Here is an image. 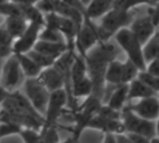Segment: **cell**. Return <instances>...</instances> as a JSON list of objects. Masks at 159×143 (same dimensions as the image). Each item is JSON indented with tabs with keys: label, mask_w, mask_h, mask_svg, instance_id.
<instances>
[{
	"label": "cell",
	"mask_w": 159,
	"mask_h": 143,
	"mask_svg": "<svg viewBox=\"0 0 159 143\" xmlns=\"http://www.w3.org/2000/svg\"><path fill=\"white\" fill-rule=\"evenodd\" d=\"M0 106L1 122L11 121L23 128H29L37 131L41 130L44 123V118L33 108L23 93L19 91L11 92Z\"/></svg>",
	"instance_id": "obj_1"
},
{
	"label": "cell",
	"mask_w": 159,
	"mask_h": 143,
	"mask_svg": "<svg viewBox=\"0 0 159 143\" xmlns=\"http://www.w3.org/2000/svg\"><path fill=\"white\" fill-rule=\"evenodd\" d=\"M118 53L119 51L114 45L104 42L99 43L98 46L91 49L84 57L88 77L93 83L92 96L101 99L102 102L106 88V69L109 63L114 60Z\"/></svg>",
	"instance_id": "obj_2"
},
{
	"label": "cell",
	"mask_w": 159,
	"mask_h": 143,
	"mask_svg": "<svg viewBox=\"0 0 159 143\" xmlns=\"http://www.w3.org/2000/svg\"><path fill=\"white\" fill-rule=\"evenodd\" d=\"M134 20V13L131 11H122L112 8L107 12L101 21L100 26H96V32L100 43L108 42L110 38L119 30L129 27Z\"/></svg>",
	"instance_id": "obj_3"
},
{
	"label": "cell",
	"mask_w": 159,
	"mask_h": 143,
	"mask_svg": "<svg viewBox=\"0 0 159 143\" xmlns=\"http://www.w3.org/2000/svg\"><path fill=\"white\" fill-rule=\"evenodd\" d=\"M102 104L103 102L101 99L91 95L87 96L86 100L81 106L77 107V109L72 111L74 125L71 129V136L74 139L80 142L83 132L87 129L88 123L98 114Z\"/></svg>",
	"instance_id": "obj_4"
},
{
	"label": "cell",
	"mask_w": 159,
	"mask_h": 143,
	"mask_svg": "<svg viewBox=\"0 0 159 143\" xmlns=\"http://www.w3.org/2000/svg\"><path fill=\"white\" fill-rule=\"evenodd\" d=\"M114 36L121 49L125 51L127 58L138 66L139 71H145L146 63L143 57L142 45L132 31L128 27H125L119 30Z\"/></svg>",
	"instance_id": "obj_5"
},
{
	"label": "cell",
	"mask_w": 159,
	"mask_h": 143,
	"mask_svg": "<svg viewBox=\"0 0 159 143\" xmlns=\"http://www.w3.org/2000/svg\"><path fill=\"white\" fill-rule=\"evenodd\" d=\"M121 121L125 127V133L142 135L150 139L156 136L155 121H149L137 115L126 105L121 110Z\"/></svg>",
	"instance_id": "obj_6"
},
{
	"label": "cell",
	"mask_w": 159,
	"mask_h": 143,
	"mask_svg": "<svg viewBox=\"0 0 159 143\" xmlns=\"http://www.w3.org/2000/svg\"><path fill=\"white\" fill-rule=\"evenodd\" d=\"M68 104V96L65 88H61L50 93L49 101L44 114V123L40 131L57 125L58 119L66 111L65 107Z\"/></svg>",
	"instance_id": "obj_7"
},
{
	"label": "cell",
	"mask_w": 159,
	"mask_h": 143,
	"mask_svg": "<svg viewBox=\"0 0 159 143\" xmlns=\"http://www.w3.org/2000/svg\"><path fill=\"white\" fill-rule=\"evenodd\" d=\"M33 108L44 118L50 92L44 87L38 78H27L24 83V93Z\"/></svg>",
	"instance_id": "obj_8"
},
{
	"label": "cell",
	"mask_w": 159,
	"mask_h": 143,
	"mask_svg": "<svg viewBox=\"0 0 159 143\" xmlns=\"http://www.w3.org/2000/svg\"><path fill=\"white\" fill-rule=\"evenodd\" d=\"M24 73L21 69L20 64L15 54L8 57V60L1 68L0 79H1V86L7 89L9 92L16 91V88L23 83Z\"/></svg>",
	"instance_id": "obj_9"
},
{
	"label": "cell",
	"mask_w": 159,
	"mask_h": 143,
	"mask_svg": "<svg viewBox=\"0 0 159 143\" xmlns=\"http://www.w3.org/2000/svg\"><path fill=\"white\" fill-rule=\"evenodd\" d=\"M84 25H82L76 37L77 48L82 57H85L86 53L94 48L98 42V38L96 32V26L90 22L89 19H84Z\"/></svg>",
	"instance_id": "obj_10"
},
{
	"label": "cell",
	"mask_w": 159,
	"mask_h": 143,
	"mask_svg": "<svg viewBox=\"0 0 159 143\" xmlns=\"http://www.w3.org/2000/svg\"><path fill=\"white\" fill-rule=\"evenodd\" d=\"M41 25L34 23L26 27L25 31L21 37H19L12 44V53L13 54H25L31 50H33L35 44L39 40V35Z\"/></svg>",
	"instance_id": "obj_11"
},
{
	"label": "cell",
	"mask_w": 159,
	"mask_h": 143,
	"mask_svg": "<svg viewBox=\"0 0 159 143\" xmlns=\"http://www.w3.org/2000/svg\"><path fill=\"white\" fill-rule=\"evenodd\" d=\"M126 107L137 115L149 120L156 121L159 118V97L150 96L139 99L137 103H129Z\"/></svg>",
	"instance_id": "obj_12"
},
{
	"label": "cell",
	"mask_w": 159,
	"mask_h": 143,
	"mask_svg": "<svg viewBox=\"0 0 159 143\" xmlns=\"http://www.w3.org/2000/svg\"><path fill=\"white\" fill-rule=\"evenodd\" d=\"M143 46L155 33V25L149 15L134 19L128 27Z\"/></svg>",
	"instance_id": "obj_13"
},
{
	"label": "cell",
	"mask_w": 159,
	"mask_h": 143,
	"mask_svg": "<svg viewBox=\"0 0 159 143\" xmlns=\"http://www.w3.org/2000/svg\"><path fill=\"white\" fill-rule=\"evenodd\" d=\"M87 129L98 130L104 134H124L125 127L121 120H112L104 118L97 114L88 123Z\"/></svg>",
	"instance_id": "obj_14"
},
{
	"label": "cell",
	"mask_w": 159,
	"mask_h": 143,
	"mask_svg": "<svg viewBox=\"0 0 159 143\" xmlns=\"http://www.w3.org/2000/svg\"><path fill=\"white\" fill-rule=\"evenodd\" d=\"M38 80L50 93L65 88V80L63 75L52 65L43 68L38 76Z\"/></svg>",
	"instance_id": "obj_15"
},
{
	"label": "cell",
	"mask_w": 159,
	"mask_h": 143,
	"mask_svg": "<svg viewBox=\"0 0 159 143\" xmlns=\"http://www.w3.org/2000/svg\"><path fill=\"white\" fill-rule=\"evenodd\" d=\"M123 63L114 59L111 61L108 65V67L106 69V73H105V83H106V87L111 86V89L109 92L107 97L109 96L110 93L117 86L123 84L122 80H123ZM106 97V99H107ZM105 99V101H106ZM104 101V102H105Z\"/></svg>",
	"instance_id": "obj_16"
},
{
	"label": "cell",
	"mask_w": 159,
	"mask_h": 143,
	"mask_svg": "<svg viewBox=\"0 0 159 143\" xmlns=\"http://www.w3.org/2000/svg\"><path fill=\"white\" fill-rule=\"evenodd\" d=\"M150 96H158V95L144 82L139 78L133 80L128 83L127 91V101L133 99H141Z\"/></svg>",
	"instance_id": "obj_17"
},
{
	"label": "cell",
	"mask_w": 159,
	"mask_h": 143,
	"mask_svg": "<svg viewBox=\"0 0 159 143\" xmlns=\"http://www.w3.org/2000/svg\"><path fill=\"white\" fill-rule=\"evenodd\" d=\"M127 91H128V84H121L115 87L106 99V105L110 108L121 111L123 108L125 106L127 101Z\"/></svg>",
	"instance_id": "obj_18"
},
{
	"label": "cell",
	"mask_w": 159,
	"mask_h": 143,
	"mask_svg": "<svg viewBox=\"0 0 159 143\" xmlns=\"http://www.w3.org/2000/svg\"><path fill=\"white\" fill-rule=\"evenodd\" d=\"M33 50L46 56L52 57L53 59H57L61 54H63L66 51H67L68 48L66 43H54V42L38 40Z\"/></svg>",
	"instance_id": "obj_19"
},
{
	"label": "cell",
	"mask_w": 159,
	"mask_h": 143,
	"mask_svg": "<svg viewBox=\"0 0 159 143\" xmlns=\"http://www.w3.org/2000/svg\"><path fill=\"white\" fill-rule=\"evenodd\" d=\"M114 0H92L86 7V19L103 17L113 8Z\"/></svg>",
	"instance_id": "obj_20"
},
{
	"label": "cell",
	"mask_w": 159,
	"mask_h": 143,
	"mask_svg": "<svg viewBox=\"0 0 159 143\" xmlns=\"http://www.w3.org/2000/svg\"><path fill=\"white\" fill-rule=\"evenodd\" d=\"M20 64L21 69L25 76L27 78H38L42 68L37 65L26 53L25 54H15Z\"/></svg>",
	"instance_id": "obj_21"
},
{
	"label": "cell",
	"mask_w": 159,
	"mask_h": 143,
	"mask_svg": "<svg viewBox=\"0 0 159 143\" xmlns=\"http://www.w3.org/2000/svg\"><path fill=\"white\" fill-rule=\"evenodd\" d=\"M143 57L146 63L149 64L150 62L159 59V34L155 32L154 35L142 46Z\"/></svg>",
	"instance_id": "obj_22"
},
{
	"label": "cell",
	"mask_w": 159,
	"mask_h": 143,
	"mask_svg": "<svg viewBox=\"0 0 159 143\" xmlns=\"http://www.w3.org/2000/svg\"><path fill=\"white\" fill-rule=\"evenodd\" d=\"M26 23L24 17H8L6 31L12 38H18L26 29Z\"/></svg>",
	"instance_id": "obj_23"
},
{
	"label": "cell",
	"mask_w": 159,
	"mask_h": 143,
	"mask_svg": "<svg viewBox=\"0 0 159 143\" xmlns=\"http://www.w3.org/2000/svg\"><path fill=\"white\" fill-rule=\"evenodd\" d=\"M92 93H93V83L88 76L71 86V95L74 99L83 96L87 97L91 96Z\"/></svg>",
	"instance_id": "obj_24"
},
{
	"label": "cell",
	"mask_w": 159,
	"mask_h": 143,
	"mask_svg": "<svg viewBox=\"0 0 159 143\" xmlns=\"http://www.w3.org/2000/svg\"><path fill=\"white\" fill-rule=\"evenodd\" d=\"M21 8L25 19H27L31 23L38 24L39 25H45V20L41 11L36 6L28 5V6H21Z\"/></svg>",
	"instance_id": "obj_25"
},
{
	"label": "cell",
	"mask_w": 159,
	"mask_h": 143,
	"mask_svg": "<svg viewBox=\"0 0 159 143\" xmlns=\"http://www.w3.org/2000/svg\"><path fill=\"white\" fill-rule=\"evenodd\" d=\"M158 0H114L113 8L122 11H131L133 8L140 5L153 6Z\"/></svg>",
	"instance_id": "obj_26"
},
{
	"label": "cell",
	"mask_w": 159,
	"mask_h": 143,
	"mask_svg": "<svg viewBox=\"0 0 159 143\" xmlns=\"http://www.w3.org/2000/svg\"><path fill=\"white\" fill-rule=\"evenodd\" d=\"M123 84H128L130 82L138 78L139 73L140 72L138 66L128 58H126L125 62L123 63Z\"/></svg>",
	"instance_id": "obj_27"
},
{
	"label": "cell",
	"mask_w": 159,
	"mask_h": 143,
	"mask_svg": "<svg viewBox=\"0 0 159 143\" xmlns=\"http://www.w3.org/2000/svg\"><path fill=\"white\" fill-rule=\"evenodd\" d=\"M60 141L57 125L51 126L46 130L39 131V136L35 143H58Z\"/></svg>",
	"instance_id": "obj_28"
},
{
	"label": "cell",
	"mask_w": 159,
	"mask_h": 143,
	"mask_svg": "<svg viewBox=\"0 0 159 143\" xmlns=\"http://www.w3.org/2000/svg\"><path fill=\"white\" fill-rule=\"evenodd\" d=\"M23 129L22 126L13 122L3 121L0 123V139L13 135H20Z\"/></svg>",
	"instance_id": "obj_29"
},
{
	"label": "cell",
	"mask_w": 159,
	"mask_h": 143,
	"mask_svg": "<svg viewBox=\"0 0 159 143\" xmlns=\"http://www.w3.org/2000/svg\"><path fill=\"white\" fill-rule=\"evenodd\" d=\"M39 40L47 41V42H54V43H66L64 36L57 30L46 27L43 31H41L39 35Z\"/></svg>",
	"instance_id": "obj_30"
},
{
	"label": "cell",
	"mask_w": 159,
	"mask_h": 143,
	"mask_svg": "<svg viewBox=\"0 0 159 143\" xmlns=\"http://www.w3.org/2000/svg\"><path fill=\"white\" fill-rule=\"evenodd\" d=\"M37 65H39L42 69L43 68H46V67H49V66H52L54 63V61L56 59H53L52 57H49V56H46L40 52H38L36 51L35 50H31L30 51H28L26 53Z\"/></svg>",
	"instance_id": "obj_31"
},
{
	"label": "cell",
	"mask_w": 159,
	"mask_h": 143,
	"mask_svg": "<svg viewBox=\"0 0 159 143\" xmlns=\"http://www.w3.org/2000/svg\"><path fill=\"white\" fill-rule=\"evenodd\" d=\"M0 13L7 15L8 17H24L21 6L13 2L0 4Z\"/></svg>",
	"instance_id": "obj_32"
},
{
	"label": "cell",
	"mask_w": 159,
	"mask_h": 143,
	"mask_svg": "<svg viewBox=\"0 0 159 143\" xmlns=\"http://www.w3.org/2000/svg\"><path fill=\"white\" fill-rule=\"evenodd\" d=\"M138 78L148 84L157 95L159 94V78L149 74L146 71H140L138 75Z\"/></svg>",
	"instance_id": "obj_33"
},
{
	"label": "cell",
	"mask_w": 159,
	"mask_h": 143,
	"mask_svg": "<svg viewBox=\"0 0 159 143\" xmlns=\"http://www.w3.org/2000/svg\"><path fill=\"white\" fill-rule=\"evenodd\" d=\"M98 114L102 116V117H104V118H107V119L121 120V111L115 110V109L110 108L106 104H102V106L100 107Z\"/></svg>",
	"instance_id": "obj_34"
},
{
	"label": "cell",
	"mask_w": 159,
	"mask_h": 143,
	"mask_svg": "<svg viewBox=\"0 0 159 143\" xmlns=\"http://www.w3.org/2000/svg\"><path fill=\"white\" fill-rule=\"evenodd\" d=\"M147 15H149L151 17L155 27L159 26V0L153 6H151L148 9V14Z\"/></svg>",
	"instance_id": "obj_35"
},
{
	"label": "cell",
	"mask_w": 159,
	"mask_h": 143,
	"mask_svg": "<svg viewBox=\"0 0 159 143\" xmlns=\"http://www.w3.org/2000/svg\"><path fill=\"white\" fill-rule=\"evenodd\" d=\"M62 2L79 11H81L86 18V7L81 2V0H62Z\"/></svg>",
	"instance_id": "obj_36"
},
{
	"label": "cell",
	"mask_w": 159,
	"mask_h": 143,
	"mask_svg": "<svg viewBox=\"0 0 159 143\" xmlns=\"http://www.w3.org/2000/svg\"><path fill=\"white\" fill-rule=\"evenodd\" d=\"M146 72L159 78V59H155L146 65Z\"/></svg>",
	"instance_id": "obj_37"
},
{
	"label": "cell",
	"mask_w": 159,
	"mask_h": 143,
	"mask_svg": "<svg viewBox=\"0 0 159 143\" xmlns=\"http://www.w3.org/2000/svg\"><path fill=\"white\" fill-rule=\"evenodd\" d=\"M126 136L129 138L131 143H151V139L139 134L134 133H125Z\"/></svg>",
	"instance_id": "obj_38"
},
{
	"label": "cell",
	"mask_w": 159,
	"mask_h": 143,
	"mask_svg": "<svg viewBox=\"0 0 159 143\" xmlns=\"http://www.w3.org/2000/svg\"><path fill=\"white\" fill-rule=\"evenodd\" d=\"M12 53V45L0 44V59L10 57Z\"/></svg>",
	"instance_id": "obj_39"
},
{
	"label": "cell",
	"mask_w": 159,
	"mask_h": 143,
	"mask_svg": "<svg viewBox=\"0 0 159 143\" xmlns=\"http://www.w3.org/2000/svg\"><path fill=\"white\" fill-rule=\"evenodd\" d=\"M12 38L9 35V33L6 31V29H3L0 27V44H10L12 45Z\"/></svg>",
	"instance_id": "obj_40"
},
{
	"label": "cell",
	"mask_w": 159,
	"mask_h": 143,
	"mask_svg": "<svg viewBox=\"0 0 159 143\" xmlns=\"http://www.w3.org/2000/svg\"><path fill=\"white\" fill-rule=\"evenodd\" d=\"M39 0H12V2L20 6H28L37 4Z\"/></svg>",
	"instance_id": "obj_41"
},
{
	"label": "cell",
	"mask_w": 159,
	"mask_h": 143,
	"mask_svg": "<svg viewBox=\"0 0 159 143\" xmlns=\"http://www.w3.org/2000/svg\"><path fill=\"white\" fill-rule=\"evenodd\" d=\"M115 138H116V143H131V141L129 140V138L126 136V135L125 133L124 134H116Z\"/></svg>",
	"instance_id": "obj_42"
},
{
	"label": "cell",
	"mask_w": 159,
	"mask_h": 143,
	"mask_svg": "<svg viewBox=\"0 0 159 143\" xmlns=\"http://www.w3.org/2000/svg\"><path fill=\"white\" fill-rule=\"evenodd\" d=\"M10 94H11V92H9L7 89H5L3 86L0 85V105L4 102V100L9 96Z\"/></svg>",
	"instance_id": "obj_43"
},
{
	"label": "cell",
	"mask_w": 159,
	"mask_h": 143,
	"mask_svg": "<svg viewBox=\"0 0 159 143\" xmlns=\"http://www.w3.org/2000/svg\"><path fill=\"white\" fill-rule=\"evenodd\" d=\"M102 143H116L115 135H113V134H104Z\"/></svg>",
	"instance_id": "obj_44"
},
{
	"label": "cell",
	"mask_w": 159,
	"mask_h": 143,
	"mask_svg": "<svg viewBox=\"0 0 159 143\" xmlns=\"http://www.w3.org/2000/svg\"><path fill=\"white\" fill-rule=\"evenodd\" d=\"M58 143H80L79 141H77L76 139H74L71 136H69V137H67V138H66L65 140H63V141H59Z\"/></svg>",
	"instance_id": "obj_45"
},
{
	"label": "cell",
	"mask_w": 159,
	"mask_h": 143,
	"mask_svg": "<svg viewBox=\"0 0 159 143\" xmlns=\"http://www.w3.org/2000/svg\"><path fill=\"white\" fill-rule=\"evenodd\" d=\"M155 134L159 137V118L155 121Z\"/></svg>",
	"instance_id": "obj_46"
},
{
	"label": "cell",
	"mask_w": 159,
	"mask_h": 143,
	"mask_svg": "<svg viewBox=\"0 0 159 143\" xmlns=\"http://www.w3.org/2000/svg\"><path fill=\"white\" fill-rule=\"evenodd\" d=\"M151 143H159V137L154 136V137L151 138Z\"/></svg>",
	"instance_id": "obj_47"
},
{
	"label": "cell",
	"mask_w": 159,
	"mask_h": 143,
	"mask_svg": "<svg viewBox=\"0 0 159 143\" xmlns=\"http://www.w3.org/2000/svg\"><path fill=\"white\" fill-rule=\"evenodd\" d=\"M92 1V0H81V2L85 6V7H87L88 5H89V3Z\"/></svg>",
	"instance_id": "obj_48"
},
{
	"label": "cell",
	"mask_w": 159,
	"mask_h": 143,
	"mask_svg": "<svg viewBox=\"0 0 159 143\" xmlns=\"http://www.w3.org/2000/svg\"><path fill=\"white\" fill-rule=\"evenodd\" d=\"M5 2H7V0H0V4L5 3Z\"/></svg>",
	"instance_id": "obj_49"
},
{
	"label": "cell",
	"mask_w": 159,
	"mask_h": 143,
	"mask_svg": "<svg viewBox=\"0 0 159 143\" xmlns=\"http://www.w3.org/2000/svg\"><path fill=\"white\" fill-rule=\"evenodd\" d=\"M1 68H2V66H1V59H0V73H1Z\"/></svg>",
	"instance_id": "obj_50"
},
{
	"label": "cell",
	"mask_w": 159,
	"mask_h": 143,
	"mask_svg": "<svg viewBox=\"0 0 159 143\" xmlns=\"http://www.w3.org/2000/svg\"><path fill=\"white\" fill-rule=\"evenodd\" d=\"M0 110H1V106H0Z\"/></svg>",
	"instance_id": "obj_51"
},
{
	"label": "cell",
	"mask_w": 159,
	"mask_h": 143,
	"mask_svg": "<svg viewBox=\"0 0 159 143\" xmlns=\"http://www.w3.org/2000/svg\"><path fill=\"white\" fill-rule=\"evenodd\" d=\"M0 123H1V118H0Z\"/></svg>",
	"instance_id": "obj_52"
}]
</instances>
